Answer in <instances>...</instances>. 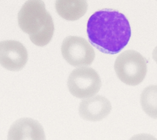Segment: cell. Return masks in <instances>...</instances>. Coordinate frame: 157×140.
<instances>
[{"instance_id":"cell-8","label":"cell","mask_w":157,"mask_h":140,"mask_svg":"<svg viewBox=\"0 0 157 140\" xmlns=\"http://www.w3.org/2000/svg\"><path fill=\"white\" fill-rule=\"evenodd\" d=\"M111 109V103L108 99L102 95H96L83 99L78 106V113L84 120L97 122L106 117Z\"/></svg>"},{"instance_id":"cell-7","label":"cell","mask_w":157,"mask_h":140,"mask_svg":"<svg viewBox=\"0 0 157 140\" xmlns=\"http://www.w3.org/2000/svg\"><path fill=\"white\" fill-rule=\"evenodd\" d=\"M7 140H45V134L38 121L25 117L15 120L11 125Z\"/></svg>"},{"instance_id":"cell-3","label":"cell","mask_w":157,"mask_h":140,"mask_svg":"<svg viewBox=\"0 0 157 140\" xmlns=\"http://www.w3.org/2000/svg\"><path fill=\"white\" fill-rule=\"evenodd\" d=\"M114 69L118 79L126 85L136 86L144 79L147 71V60L138 52L128 50L116 58Z\"/></svg>"},{"instance_id":"cell-10","label":"cell","mask_w":157,"mask_h":140,"mask_svg":"<svg viewBox=\"0 0 157 140\" xmlns=\"http://www.w3.org/2000/svg\"><path fill=\"white\" fill-rule=\"evenodd\" d=\"M140 104L142 109L149 117L157 119V85L145 87L140 95Z\"/></svg>"},{"instance_id":"cell-5","label":"cell","mask_w":157,"mask_h":140,"mask_svg":"<svg viewBox=\"0 0 157 140\" xmlns=\"http://www.w3.org/2000/svg\"><path fill=\"white\" fill-rule=\"evenodd\" d=\"M61 50L64 59L75 67L89 66L95 57V52L91 44L79 36H69L64 38Z\"/></svg>"},{"instance_id":"cell-12","label":"cell","mask_w":157,"mask_h":140,"mask_svg":"<svg viewBox=\"0 0 157 140\" xmlns=\"http://www.w3.org/2000/svg\"><path fill=\"white\" fill-rule=\"evenodd\" d=\"M152 55H153V60L157 63V46L154 49V50L153 51V53H152Z\"/></svg>"},{"instance_id":"cell-2","label":"cell","mask_w":157,"mask_h":140,"mask_svg":"<svg viewBox=\"0 0 157 140\" xmlns=\"http://www.w3.org/2000/svg\"><path fill=\"white\" fill-rule=\"evenodd\" d=\"M20 28L29 35L31 41L37 46L48 44L54 33L52 16L40 0L27 1L18 14Z\"/></svg>"},{"instance_id":"cell-9","label":"cell","mask_w":157,"mask_h":140,"mask_svg":"<svg viewBox=\"0 0 157 140\" xmlns=\"http://www.w3.org/2000/svg\"><path fill=\"white\" fill-rule=\"evenodd\" d=\"M88 4L85 0H58L55 1V9L58 14L69 21L80 18L87 10Z\"/></svg>"},{"instance_id":"cell-4","label":"cell","mask_w":157,"mask_h":140,"mask_svg":"<svg viewBox=\"0 0 157 140\" xmlns=\"http://www.w3.org/2000/svg\"><path fill=\"white\" fill-rule=\"evenodd\" d=\"M70 93L78 98H88L95 95L101 87V80L93 68L86 66L74 69L67 79Z\"/></svg>"},{"instance_id":"cell-11","label":"cell","mask_w":157,"mask_h":140,"mask_svg":"<svg viewBox=\"0 0 157 140\" xmlns=\"http://www.w3.org/2000/svg\"><path fill=\"white\" fill-rule=\"evenodd\" d=\"M129 140H157V139L151 134L140 133L134 135Z\"/></svg>"},{"instance_id":"cell-6","label":"cell","mask_w":157,"mask_h":140,"mask_svg":"<svg viewBox=\"0 0 157 140\" xmlns=\"http://www.w3.org/2000/svg\"><path fill=\"white\" fill-rule=\"evenodd\" d=\"M28 58L26 47L19 41H0V64L11 71H18L26 65Z\"/></svg>"},{"instance_id":"cell-1","label":"cell","mask_w":157,"mask_h":140,"mask_svg":"<svg viewBox=\"0 0 157 140\" xmlns=\"http://www.w3.org/2000/svg\"><path fill=\"white\" fill-rule=\"evenodd\" d=\"M86 27L90 43L107 54L119 53L131 36L130 25L124 15L110 9L95 12L89 18Z\"/></svg>"}]
</instances>
